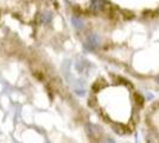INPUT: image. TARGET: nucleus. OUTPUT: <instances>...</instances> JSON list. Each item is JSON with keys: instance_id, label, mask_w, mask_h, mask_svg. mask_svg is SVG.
I'll return each mask as SVG.
<instances>
[{"instance_id": "obj_1", "label": "nucleus", "mask_w": 159, "mask_h": 143, "mask_svg": "<svg viewBox=\"0 0 159 143\" xmlns=\"http://www.w3.org/2000/svg\"><path fill=\"white\" fill-rule=\"evenodd\" d=\"M88 43H89V49H94V48H96L99 45V38H98L95 35H93V36L89 37Z\"/></svg>"}, {"instance_id": "obj_2", "label": "nucleus", "mask_w": 159, "mask_h": 143, "mask_svg": "<svg viewBox=\"0 0 159 143\" xmlns=\"http://www.w3.org/2000/svg\"><path fill=\"white\" fill-rule=\"evenodd\" d=\"M73 21L75 23V26L76 27H82V21H80V19H77V18H75V17H74Z\"/></svg>"}]
</instances>
